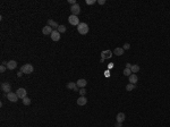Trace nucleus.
<instances>
[{
	"instance_id": "20e7f679",
	"label": "nucleus",
	"mask_w": 170,
	"mask_h": 127,
	"mask_svg": "<svg viewBox=\"0 0 170 127\" xmlns=\"http://www.w3.org/2000/svg\"><path fill=\"white\" fill-rule=\"evenodd\" d=\"M68 22H69L70 25H75V26H78V24H79V19H78L77 16H75V15L69 16L68 17Z\"/></svg>"
},
{
	"instance_id": "9b49d317",
	"label": "nucleus",
	"mask_w": 170,
	"mask_h": 127,
	"mask_svg": "<svg viewBox=\"0 0 170 127\" xmlns=\"http://www.w3.org/2000/svg\"><path fill=\"white\" fill-rule=\"evenodd\" d=\"M52 27H50L49 25H46V26H44L43 28H42V33L44 34V35H51V33H52Z\"/></svg>"
},
{
	"instance_id": "0eeeda50",
	"label": "nucleus",
	"mask_w": 170,
	"mask_h": 127,
	"mask_svg": "<svg viewBox=\"0 0 170 127\" xmlns=\"http://www.w3.org/2000/svg\"><path fill=\"white\" fill-rule=\"evenodd\" d=\"M7 99H8L10 102H17V100H18L19 98L17 97L16 93H14V92H9V93L7 94Z\"/></svg>"
},
{
	"instance_id": "2f4dec72",
	"label": "nucleus",
	"mask_w": 170,
	"mask_h": 127,
	"mask_svg": "<svg viewBox=\"0 0 170 127\" xmlns=\"http://www.w3.org/2000/svg\"><path fill=\"white\" fill-rule=\"evenodd\" d=\"M22 75H23V73H22V71H19V73H18V74H17V76H18V77H21Z\"/></svg>"
},
{
	"instance_id": "f03ea898",
	"label": "nucleus",
	"mask_w": 170,
	"mask_h": 127,
	"mask_svg": "<svg viewBox=\"0 0 170 127\" xmlns=\"http://www.w3.org/2000/svg\"><path fill=\"white\" fill-rule=\"evenodd\" d=\"M33 71H34V67L32 66L31 64H25L21 67V71L23 74H31V73H33Z\"/></svg>"
},
{
	"instance_id": "dca6fc26",
	"label": "nucleus",
	"mask_w": 170,
	"mask_h": 127,
	"mask_svg": "<svg viewBox=\"0 0 170 127\" xmlns=\"http://www.w3.org/2000/svg\"><path fill=\"white\" fill-rule=\"evenodd\" d=\"M48 25L50 26V27H52V28H58L59 27V24L52 19H48Z\"/></svg>"
},
{
	"instance_id": "4be33fe9",
	"label": "nucleus",
	"mask_w": 170,
	"mask_h": 127,
	"mask_svg": "<svg viewBox=\"0 0 170 127\" xmlns=\"http://www.w3.org/2000/svg\"><path fill=\"white\" fill-rule=\"evenodd\" d=\"M135 87H136V85H135V84L129 83L128 85L126 86V90H127V91H133V90H135Z\"/></svg>"
},
{
	"instance_id": "2eb2a0df",
	"label": "nucleus",
	"mask_w": 170,
	"mask_h": 127,
	"mask_svg": "<svg viewBox=\"0 0 170 127\" xmlns=\"http://www.w3.org/2000/svg\"><path fill=\"white\" fill-rule=\"evenodd\" d=\"M128 78H129V82H130L132 84H136V83H137V81H138V77H137V75H136V74H132Z\"/></svg>"
},
{
	"instance_id": "1a4fd4ad",
	"label": "nucleus",
	"mask_w": 170,
	"mask_h": 127,
	"mask_svg": "<svg viewBox=\"0 0 170 127\" xmlns=\"http://www.w3.org/2000/svg\"><path fill=\"white\" fill-rule=\"evenodd\" d=\"M16 94H17V97L19 98V99H24V98H26V90L21 87V89H18L16 91Z\"/></svg>"
},
{
	"instance_id": "393cba45",
	"label": "nucleus",
	"mask_w": 170,
	"mask_h": 127,
	"mask_svg": "<svg viewBox=\"0 0 170 127\" xmlns=\"http://www.w3.org/2000/svg\"><path fill=\"white\" fill-rule=\"evenodd\" d=\"M85 2H86V5L91 6V5H94V4H96V0H86Z\"/></svg>"
},
{
	"instance_id": "412c9836",
	"label": "nucleus",
	"mask_w": 170,
	"mask_h": 127,
	"mask_svg": "<svg viewBox=\"0 0 170 127\" xmlns=\"http://www.w3.org/2000/svg\"><path fill=\"white\" fill-rule=\"evenodd\" d=\"M23 104H24V106H30V104H31V99H30V98H24V99H23Z\"/></svg>"
},
{
	"instance_id": "5701e85b",
	"label": "nucleus",
	"mask_w": 170,
	"mask_h": 127,
	"mask_svg": "<svg viewBox=\"0 0 170 127\" xmlns=\"http://www.w3.org/2000/svg\"><path fill=\"white\" fill-rule=\"evenodd\" d=\"M132 74H133V73H132V71H130V68H125V69H124V75H125V76H128L129 77Z\"/></svg>"
},
{
	"instance_id": "f257e3e1",
	"label": "nucleus",
	"mask_w": 170,
	"mask_h": 127,
	"mask_svg": "<svg viewBox=\"0 0 170 127\" xmlns=\"http://www.w3.org/2000/svg\"><path fill=\"white\" fill-rule=\"evenodd\" d=\"M88 30H90V27L86 23H79L77 26V31L79 34H82V35H85V34H87L88 33Z\"/></svg>"
},
{
	"instance_id": "cd10ccee",
	"label": "nucleus",
	"mask_w": 170,
	"mask_h": 127,
	"mask_svg": "<svg viewBox=\"0 0 170 127\" xmlns=\"http://www.w3.org/2000/svg\"><path fill=\"white\" fill-rule=\"evenodd\" d=\"M68 4H70L72 6H74V5H76L77 2H76V0H68Z\"/></svg>"
},
{
	"instance_id": "7c9ffc66",
	"label": "nucleus",
	"mask_w": 170,
	"mask_h": 127,
	"mask_svg": "<svg viewBox=\"0 0 170 127\" xmlns=\"http://www.w3.org/2000/svg\"><path fill=\"white\" fill-rule=\"evenodd\" d=\"M132 66H133V65H132V64H129V62L126 64V68H132Z\"/></svg>"
},
{
	"instance_id": "6ab92c4d",
	"label": "nucleus",
	"mask_w": 170,
	"mask_h": 127,
	"mask_svg": "<svg viewBox=\"0 0 170 127\" xmlns=\"http://www.w3.org/2000/svg\"><path fill=\"white\" fill-rule=\"evenodd\" d=\"M66 30H67V28H66V26H65V25H59V27L57 28V31H58L60 34H61V33H65V32H66Z\"/></svg>"
},
{
	"instance_id": "39448f33",
	"label": "nucleus",
	"mask_w": 170,
	"mask_h": 127,
	"mask_svg": "<svg viewBox=\"0 0 170 127\" xmlns=\"http://www.w3.org/2000/svg\"><path fill=\"white\" fill-rule=\"evenodd\" d=\"M2 65H6L8 69H10V71H13V69H15L16 67H17V62H16L15 60H9L8 62H6V61H4V62H2Z\"/></svg>"
},
{
	"instance_id": "7ed1b4c3",
	"label": "nucleus",
	"mask_w": 170,
	"mask_h": 127,
	"mask_svg": "<svg viewBox=\"0 0 170 127\" xmlns=\"http://www.w3.org/2000/svg\"><path fill=\"white\" fill-rule=\"evenodd\" d=\"M112 57V51L111 50H104L101 52V62H103V61L106 60L107 58H111Z\"/></svg>"
},
{
	"instance_id": "bb28decb",
	"label": "nucleus",
	"mask_w": 170,
	"mask_h": 127,
	"mask_svg": "<svg viewBox=\"0 0 170 127\" xmlns=\"http://www.w3.org/2000/svg\"><path fill=\"white\" fill-rule=\"evenodd\" d=\"M123 49H124V50H128V49H130V44H129V43H125L124 47H123Z\"/></svg>"
},
{
	"instance_id": "423d86ee",
	"label": "nucleus",
	"mask_w": 170,
	"mask_h": 127,
	"mask_svg": "<svg viewBox=\"0 0 170 127\" xmlns=\"http://www.w3.org/2000/svg\"><path fill=\"white\" fill-rule=\"evenodd\" d=\"M70 11H72V15H75L77 16L79 13H81V7H79V5L78 4H76V5H74L70 7Z\"/></svg>"
},
{
	"instance_id": "f3484780",
	"label": "nucleus",
	"mask_w": 170,
	"mask_h": 127,
	"mask_svg": "<svg viewBox=\"0 0 170 127\" xmlns=\"http://www.w3.org/2000/svg\"><path fill=\"white\" fill-rule=\"evenodd\" d=\"M124 49L123 48H116L115 50H113V53L116 55V56H123L124 55Z\"/></svg>"
},
{
	"instance_id": "a878e982",
	"label": "nucleus",
	"mask_w": 170,
	"mask_h": 127,
	"mask_svg": "<svg viewBox=\"0 0 170 127\" xmlns=\"http://www.w3.org/2000/svg\"><path fill=\"white\" fill-rule=\"evenodd\" d=\"M6 69H7V66H6V65H1V66H0V71H1V73H5Z\"/></svg>"
},
{
	"instance_id": "9d476101",
	"label": "nucleus",
	"mask_w": 170,
	"mask_h": 127,
	"mask_svg": "<svg viewBox=\"0 0 170 127\" xmlns=\"http://www.w3.org/2000/svg\"><path fill=\"white\" fill-rule=\"evenodd\" d=\"M50 36H51L52 41H59V40H60V38H61V36H60V33H59L57 30L52 31V33H51V35H50Z\"/></svg>"
},
{
	"instance_id": "aec40b11",
	"label": "nucleus",
	"mask_w": 170,
	"mask_h": 127,
	"mask_svg": "<svg viewBox=\"0 0 170 127\" xmlns=\"http://www.w3.org/2000/svg\"><path fill=\"white\" fill-rule=\"evenodd\" d=\"M130 71H132V73H133V74H135V73H137V71H139V66H138V65H133V66H132V68H130Z\"/></svg>"
},
{
	"instance_id": "4468645a",
	"label": "nucleus",
	"mask_w": 170,
	"mask_h": 127,
	"mask_svg": "<svg viewBox=\"0 0 170 127\" xmlns=\"http://www.w3.org/2000/svg\"><path fill=\"white\" fill-rule=\"evenodd\" d=\"M86 84H87V82H86V80H84V78H81V80H78L77 83H76V85H77L78 87H81V89L85 87V86H86Z\"/></svg>"
},
{
	"instance_id": "ddd939ff",
	"label": "nucleus",
	"mask_w": 170,
	"mask_h": 127,
	"mask_svg": "<svg viewBox=\"0 0 170 127\" xmlns=\"http://www.w3.org/2000/svg\"><path fill=\"white\" fill-rule=\"evenodd\" d=\"M86 103H87V99H86V97H79L77 99L78 106H85Z\"/></svg>"
},
{
	"instance_id": "b1692460",
	"label": "nucleus",
	"mask_w": 170,
	"mask_h": 127,
	"mask_svg": "<svg viewBox=\"0 0 170 127\" xmlns=\"http://www.w3.org/2000/svg\"><path fill=\"white\" fill-rule=\"evenodd\" d=\"M85 94H86V90H85V87L79 89V95H81V97H85Z\"/></svg>"
},
{
	"instance_id": "a211bd4d",
	"label": "nucleus",
	"mask_w": 170,
	"mask_h": 127,
	"mask_svg": "<svg viewBox=\"0 0 170 127\" xmlns=\"http://www.w3.org/2000/svg\"><path fill=\"white\" fill-rule=\"evenodd\" d=\"M67 89L68 90H75L76 87H77V85H76V83H73V82H69V83H67Z\"/></svg>"
},
{
	"instance_id": "c85d7f7f",
	"label": "nucleus",
	"mask_w": 170,
	"mask_h": 127,
	"mask_svg": "<svg viewBox=\"0 0 170 127\" xmlns=\"http://www.w3.org/2000/svg\"><path fill=\"white\" fill-rule=\"evenodd\" d=\"M98 4L99 5H104V4H106V0H98Z\"/></svg>"
},
{
	"instance_id": "f8f14e48",
	"label": "nucleus",
	"mask_w": 170,
	"mask_h": 127,
	"mask_svg": "<svg viewBox=\"0 0 170 127\" xmlns=\"http://www.w3.org/2000/svg\"><path fill=\"white\" fill-rule=\"evenodd\" d=\"M125 119H126V115H125L124 112H119L118 115H117V117H116L117 122H124Z\"/></svg>"
},
{
	"instance_id": "6e6552de",
	"label": "nucleus",
	"mask_w": 170,
	"mask_h": 127,
	"mask_svg": "<svg viewBox=\"0 0 170 127\" xmlns=\"http://www.w3.org/2000/svg\"><path fill=\"white\" fill-rule=\"evenodd\" d=\"M1 91H4L5 93H9V92H11V85L9 84V83H2L1 84Z\"/></svg>"
},
{
	"instance_id": "c756f323",
	"label": "nucleus",
	"mask_w": 170,
	"mask_h": 127,
	"mask_svg": "<svg viewBox=\"0 0 170 127\" xmlns=\"http://www.w3.org/2000/svg\"><path fill=\"white\" fill-rule=\"evenodd\" d=\"M115 127H123V122H117Z\"/></svg>"
}]
</instances>
